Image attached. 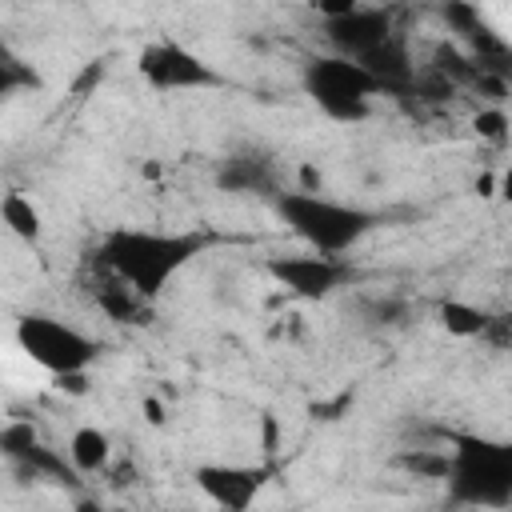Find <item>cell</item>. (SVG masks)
<instances>
[{
  "label": "cell",
  "instance_id": "cell-2",
  "mask_svg": "<svg viewBox=\"0 0 512 512\" xmlns=\"http://www.w3.org/2000/svg\"><path fill=\"white\" fill-rule=\"evenodd\" d=\"M272 208L288 224V232L300 236L316 256H336V260H344V252H352L376 228V212L324 196L320 188L272 192Z\"/></svg>",
  "mask_w": 512,
  "mask_h": 512
},
{
  "label": "cell",
  "instance_id": "cell-4",
  "mask_svg": "<svg viewBox=\"0 0 512 512\" xmlns=\"http://www.w3.org/2000/svg\"><path fill=\"white\" fill-rule=\"evenodd\" d=\"M12 340H16L20 356L32 360L52 380L84 376L100 360V352H104V344L96 336H88L84 328L60 320L52 312H24V316H16Z\"/></svg>",
  "mask_w": 512,
  "mask_h": 512
},
{
  "label": "cell",
  "instance_id": "cell-7",
  "mask_svg": "<svg viewBox=\"0 0 512 512\" xmlns=\"http://www.w3.org/2000/svg\"><path fill=\"white\" fill-rule=\"evenodd\" d=\"M324 12V32H328V44L336 48V56H348V60H368L376 48H384L396 32H392V16L384 8H360L352 0L344 4H332V8H320Z\"/></svg>",
  "mask_w": 512,
  "mask_h": 512
},
{
  "label": "cell",
  "instance_id": "cell-3",
  "mask_svg": "<svg viewBox=\"0 0 512 512\" xmlns=\"http://www.w3.org/2000/svg\"><path fill=\"white\" fill-rule=\"evenodd\" d=\"M444 492L452 508H492L504 512L512 504V444L492 436H452L444 452Z\"/></svg>",
  "mask_w": 512,
  "mask_h": 512
},
{
  "label": "cell",
  "instance_id": "cell-1",
  "mask_svg": "<svg viewBox=\"0 0 512 512\" xmlns=\"http://www.w3.org/2000/svg\"><path fill=\"white\" fill-rule=\"evenodd\" d=\"M200 232H168V228H112L96 244V268L112 280H120L140 300H156L200 252Z\"/></svg>",
  "mask_w": 512,
  "mask_h": 512
},
{
  "label": "cell",
  "instance_id": "cell-5",
  "mask_svg": "<svg viewBox=\"0 0 512 512\" xmlns=\"http://www.w3.org/2000/svg\"><path fill=\"white\" fill-rule=\"evenodd\" d=\"M300 84L308 92V100L328 116V120H340V124H356L372 112V100L384 96V84L360 68L356 60L348 56H312L300 72Z\"/></svg>",
  "mask_w": 512,
  "mask_h": 512
},
{
  "label": "cell",
  "instance_id": "cell-9",
  "mask_svg": "<svg viewBox=\"0 0 512 512\" xmlns=\"http://www.w3.org/2000/svg\"><path fill=\"white\" fill-rule=\"evenodd\" d=\"M192 484L220 508V512H252L268 484V468L256 464H196Z\"/></svg>",
  "mask_w": 512,
  "mask_h": 512
},
{
  "label": "cell",
  "instance_id": "cell-15",
  "mask_svg": "<svg viewBox=\"0 0 512 512\" xmlns=\"http://www.w3.org/2000/svg\"><path fill=\"white\" fill-rule=\"evenodd\" d=\"M476 132L484 136V140H492V144H504L508 140V112L496 104V108H484L480 116H476Z\"/></svg>",
  "mask_w": 512,
  "mask_h": 512
},
{
  "label": "cell",
  "instance_id": "cell-6",
  "mask_svg": "<svg viewBox=\"0 0 512 512\" xmlns=\"http://www.w3.org/2000/svg\"><path fill=\"white\" fill-rule=\"evenodd\" d=\"M136 72L148 88L156 92H204V88H216L224 84V76L192 48H184L180 40L172 36H160V40H148L136 56Z\"/></svg>",
  "mask_w": 512,
  "mask_h": 512
},
{
  "label": "cell",
  "instance_id": "cell-14",
  "mask_svg": "<svg viewBox=\"0 0 512 512\" xmlns=\"http://www.w3.org/2000/svg\"><path fill=\"white\" fill-rule=\"evenodd\" d=\"M36 444H40V436H36V428L24 424V420H16V424H8V428L0 432V452H4L8 460H16V464H20Z\"/></svg>",
  "mask_w": 512,
  "mask_h": 512
},
{
  "label": "cell",
  "instance_id": "cell-11",
  "mask_svg": "<svg viewBox=\"0 0 512 512\" xmlns=\"http://www.w3.org/2000/svg\"><path fill=\"white\" fill-rule=\"evenodd\" d=\"M0 224H4L16 240H24V244H36V240L44 236V216H40L36 200L24 196L20 188H8V192L0 196Z\"/></svg>",
  "mask_w": 512,
  "mask_h": 512
},
{
  "label": "cell",
  "instance_id": "cell-13",
  "mask_svg": "<svg viewBox=\"0 0 512 512\" xmlns=\"http://www.w3.org/2000/svg\"><path fill=\"white\" fill-rule=\"evenodd\" d=\"M36 84V76H32V68L0 40V100L4 96H12V92H20V88H32Z\"/></svg>",
  "mask_w": 512,
  "mask_h": 512
},
{
  "label": "cell",
  "instance_id": "cell-10",
  "mask_svg": "<svg viewBox=\"0 0 512 512\" xmlns=\"http://www.w3.org/2000/svg\"><path fill=\"white\" fill-rule=\"evenodd\" d=\"M112 460V440L104 428L96 424H80L72 436H68V468L80 472V476H96L104 472Z\"/></svg>",
  "mask_w": 512,
  "mask_h": 512
},
{
  "label": "cell",
  "instance_id": "cell-8",
  "mask_svg": "<svg viewBox=\"0 0 512 512\" xmlns=\"http://www.w3.org/2000/svg\"><path fill=\"white\" fill-rule=\"evenodd\" d=\"M268 276L300 296V300H324L332 296L336 288H344L352 280V268L348 260H336V256H316V252H304V256H268Z\"/></svg>",
  "mask_w": 512,
  "mask_h": 512
},
{
  "label": "cell",
  "instance_id": "cell-12",
  "mask_svg": "<svg viewBox=\"0 0 512 512\" xmlns=\"http://www.w3.org/2000/svg\"><path fill=\"white\" fill-rule=\"evenodd\" d=\"M440 324L448 328V336H460V340H472V336H484L492 328V316L468 300H444L440 304Z\"/></svg>",
  "mask_w": 512,
  "mask_h": 512
}]
</instances>
